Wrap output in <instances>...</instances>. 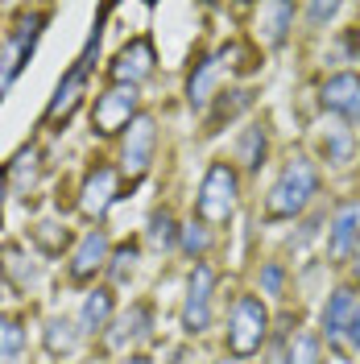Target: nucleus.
Wrapping results in <instances>:
<instances>
[{
	"mask_svg": "<svg viewBox=\"0 0 360 364\" xmlns=\"http://www.w3.org/2000/svg\"><path fill=\"white\" fill-rule=\"evenodd\" d=\"M319 195V170L311 158H290L282 166L277 182L270 186V199H265V220H294L302 215L307 203Z\"/></svg>",
	"mask_w": 360,
	"mask_h": 364,
	"instance_id": "nucleus-1",
	"label": "nucleus"
},
{
	"mask_svg": "<svg viewBox=\"0 0 360 364\" xmlns=\"http://www.w3.org/2000/svg\"><path fill=\"white\" fill-rule=\"evenodd\" d=\"M236 195H240V178H236L232 161H211L207 174H203V182H199L195 215H199L203 224H211V228L228 224L232 211H236Z\"/></svg>",
	"mask_w": 360,
	"mask_h": 364,
	"instance_id": "nucleus-2",
	"label": "nucleus"
},
{
	"mask_svg": "<svg viewBox=\"0 0 360 364\" xmlns=\"http://www.w3.org/2000/svg\"><path fill=\"white\" fill-rule=\"evenodd\" d=\"M265 331H270V311L257 294L236 298L232 315H228V352L236 360H248L253 352H261L265 343Z\"/></svg>",
	"mask_w": 360,
	"mask_h": 364,
	"instance_id": "nucleus-3",
	"label": "nucleus"
},
{
	"mask_svg": "<svg viewBox=\"0 0 360 364\" xmlns=\"http://www.w3.org/2000/svg\"><path fill=\"white\" fill-rule=\"evenodd\" d=\"M137 87H125V83H112L95 100L91 108V133L95 136H116L120 129H129L137 120Z\"/></svg>",
	"mask_w": 360,
	"mask_h": 364,
	"instance_id": "nucleus-4",
	"label": "nucleus"
},
{
	"mask_svg": "<svg viewBox=\"0 0 360 364\" xmlns=\"http://www.w3.org/2000/svg\"><path fill=\"white\" fill-rule=\"evenodd\" d=\"M211 294H216V273L211 265H195L191 282H186V302H182V331L186 336H203L211 327Z\"/></svg>",
	"mask_w": 360,
	"mask_h": 364,
	"instance_id": "nucleus-5",
	"label": "nucleus"
},
{
	"mask_svg": "<svg viewBox=\"0 0 360 364\" xmlns=\"http://www.w3.org/2000/svg\"><path fill=\"white\" fill-rule=\"evenodd\" d=\"M158 67V50H154V38H133L129 46H120L112 58V83H125V87H137L145 83Z\"/></svg>",
	"mask_w": 360,
	"mask_h": 364,
	"instance_id": "nucleus-6",
	"label": "nucleus"
},
{
	"mask_svg": "<svg viewBox=\"0 0 360 364\" xmlns=\"http://www.w3.org/2000/svg\"><path fill=\"white\" fill-rule=\"evenodd\" d=\"M154 149H158V124L154 116H137L125 133V145H120V158H125V174L129 178H141L154 161Z\"/></svg>",
	"mask_w": 360,
	"mask_h": 364,
	"instance_id": "nucleus-7",
	"label": "nucleus"
},
{
	"mask_svg": "<svg viewBox=\"0 0 360 364\" xmlns=\"http://www.w3.org/2000/svg\"><path fill=\"white\" fill-rule=\"evenodd\" d=\"M319 100H323L327 112H336V116H344L348 124H356L360 120V75L356 70L332 75V79L323 83V91H319Z\"/></svg>",
	"mask_w": 360,
	"mask_h": 364,
	"instance_id": "nucleus-8",
	"label": "nucleus"
},
{
	"mask_svg": "<svg viewBox=\"0 0 360 364\" xmlns=\"http://www.w3.org/2000/svg\"><path fill=\"white\" fill-rule=\"evenodd\" d=\"M116 170L112 166H95L88 178H83V191H79V211L88 215V220H104L108 215V207L116 203Z\"/></svg>",
	"mask_w": 360,
	"mask_h": 364,
	"instance_id": "nucleus-9",
	"label": "nucleus"
},
{
	"mask_svg": "<svg viewBox=\"0 0 360 364\" xmlns=\"http://www.w3.org/2000/svg\"><path fill=\"white\" fill-rule=\"evenodd\" d=\"M38 25H42V17H33L29 25H17L13 29V38L4 42V50H0V91L13 83V75L25 67V58L33 54V42H38Z\"/></svg>",
	"mask_w": 360,
	"mask_h": 364,
	"instance_id": "nucleus-10",
	"label": "nucleus"
},
{
	"mask_svg": "<svg viewBox=\"0 0 360 364\" xmlns=\"http://www.w3.org/2000/svg\"><path fill=\"white\" fill-rule=\"evenodd\" d=\"M360 245V203H344L332 215V228H327V252H332V261H344L348 252H356Z\"/></svg>",
	"mask_w": 360,
	"mask_h": 364,
	"instance_id": "nucleus-11",
	"label": "nucleus"
},
{
	"mask_svg": "<svg viewBox=\"0 0 360 364\" xmlns=\"http://www.w3.org/2000/svg\"><path fill=\"white\" fill-rule=\"evenodd\" d=\"M104 261H108V236H104V228H91L70 257V282H91L104 269Z\"/></svg>",
	"mask_w": 360,
	"mask_h": 364,
	"instance_id": "nucleus-12",
	"label": "nucleus"
},
{
	"mask_svg": "<svg viewBox=\"0 0 360 364\" xmlns=\"http://www.w3.org/2000/svg\"><path fill=\"white\" fill-rule=\"evenodd\" d=\"M83 87H88V70L75 63V67L67 70V79L58 83L54 100H50V108H46V124H58V120L67 124L70 112H75V104H79V95H83Z\"/></svg>",
	"mask_w": 360,
	"mask_h": 364,
	"instance_id": "nucleus-13",
	"label": "nucleus"
},
{
	"mask_svg": "<svg viewBox=\"0 0 360 364\" xmlns=\"http://www.w3.org/2000/svg\"><path fill=\"white\" fill-rule=\"evenodd\" d=\"M352 315H356V294H352L348 286H339V290H332V298H327V306H323V336H327V340H339V336L348 331V323H352Z\"/></svg>",
	"mask_w": 360,
	"mask_h": 364,
	"instance_id": "nucleus-14",
	"label": "nucleus"
},
{
	"mask_svg": "<svg viewBox=\"0 0 360 364\" xmlns=\"http://www.w3.org/2000/svg\"><path fill=\"white\" fill-rule=\"evenodd\" d=\"M112 306H116L112 290H91V294L83 298V306H79V331L100 336V331L108 327V318H112Z\"/></svg>",
	"mask_w": 360,
	"mask_h": 364,
	"instance_id": "nucleus-15",
	"label": "nucleus"
},
{
	"mask_svg": "<svg viewBox=\"0 0 360 364\" xmlns=\"http://www.w3.org/2000/svg\"><path fill=\"white\" fill-rule=\"evenodd\" d=\"M220 58L224 54H211V58H203L199 67L191 70V79H186V104L191 108H207V100L216 91V75H220Z\"/></svg>",
	"mask_w": 360,
	"mask_h": 364,
	"instance_id": "nucleus-16",
	"label": "nucleus"
},
{
	"mask_svg": "<svg viewBox=\"0 0 360 364\" xmlns=\"http://www.w3.org/2000/svg\"><path fill=\"white\" fill-rule=\"evenodd\" d=\"M75 340H79V331L70 327L67 318H50L42 327V343L50 356H70L75 352Z\"/></svg>",
	"mask_w": 360,
	"mask_h": 364,
	"instance_id": "nucleus-17",
	"label": "nucleus"
},
{
	"mask_svg": "<svg viewBox=\"0 0 360 364\" xmlns=\"http://www.w3.org/2000/svg\"><path fill=\"white\" fill-rule=\"evenodd\" d=\"M294 4H265L261 9V21H265V42L270 46H282L286 42V29L294 25Z\"/></svg>",
	"mask_w": 360,
	"mask_h": 364,
	"instance_id": "nucleus-18",
	"label": "nucleus"
},
{
	"mask_svg": "<svg viewBox=\"0 0 360 364\" xmlns=\"http://www.w3.org/2000/svg\"><path fill=\"white\" fill-rule=\"evenodd\" d=\"M265 145H270V136H265V124H248L245 136H240V166L245 170H257L261 166V158H265Z\"/></svg>",
	"mask_w": 360,
	"mask_h": 364,
	"instance_id": "nucleus-19",
	"label": "nucleus"
},
{
	"mask_svg": "<svg viewBox=\"0 0 360 364\" xmlns=\"http://www.w3.org/2000/svg\"><path fill=\"white\" fill-rule=\"evenodd\" d=\"M21 348H25L21 318H4V315H0V364H17Z\"/></svg>",
	"mask_w": 360,
	"mask_h": 364,
	"instance_id": "nucleus-20",
	"label": "nucleus"
},
{
	"mask_svg": "<svg viewBox=\"0 0 360 364\" xmlns=\"http://www.w3.org/2000/svg\"><path fill=\"white\" fill-rule=\"evenodd\" d=\"M9 178H13V186L25 195V191L33 186V178H38V149H21V154L13 158V166H9Z\"/></svg>",
	"mask_w": 360,
	"mask_h": 364,
	"instance_id": "nucleus-21",
	"label": "nucleus"
},
{
	"mask_svg": "<svg viewBox=\"0 0 360 364\" xmlns=\"http://www.w3.org/2000/svg\"><path fill=\"white\" fill-rule=\"evenodd\" d=\"M282 364H319V340L311 331H298L290 340V348H286Z\"/></svg>",
	"mask_w": 360,
	"mask_h": 364,
	"instance_id": "nucleus-22",
	"label": "nucleus"
},
{
	"mask_svg": "<svg viewBox=\"0 0 360 364\" xmlns=\"http://www.w3.org/2000/svg\"><path fill=\"white\" fill-rule=\"evenodd\" d=\"M323 154H327V161H336V166H344V161H352V133L348 129H327L323 133Z\"/></svg>",
	"mask_w": 360,
	"mask_h": 364,
	"instance_id": "nucleus-23",
	"label": "nucleus"
},
{
	"mask_svg": "<svg viewBox=\"0 0 360 364\" xmlns=\"http://www.w3.org/2000/svg\"><path fill=\"white\" fill-rule=\"evenodd\" d=\"M149 240L158 245V249H174V215L162 207L154 211V220H149Z\"/></svg>",
	"mask_w": 360,
	"mask_h": 364,
	"instance_id": "nucleus-24",
	"label": "nucleus"
},
{
	"mask_svg": "<svg viewBox=\"0 0 360 364\" xmlns=\"http://www.w3.org/2000/svg\"><path fill=\"white\" fill-rule=\"evenodd\" d=\"M120 327H125V331L116 336V343L137 340V336H149V306H133V311H129V318H125Z\"/></svg>",
	"mask_w": 360,
	"mask_h": 364,
	"instance_id": "nucleus-25",
	"label": "nucleus"
},
{
	"mask_svg": "<svg viewBox=\"0 0 360 364\" xmlns=\"http://www.w3.org/2000/svg\"><path fill=\"white\" fill-rule=\"evenodd\" d=\"M248 104V91H232V100H220V108H216V116L207 120V133H216L220 129V120H232V116L240 112Z\"/></svg>",
	"mask_w": 360,
	"mask_h": 364,
	"instance_id": "nucleus-26",
	"label": "nucleus"
},
{
	"mask_svg": "<svg viewBox=\"0 0 360 364\" xmlns=\"http://www.w3.org/2000/svg\"><path fill=\"white\" fill-rule=\"evenodd\" d=\"M33 240H38V245H42V249L54 257V252H63V245H67V232H63L58 224H38Z\"/></svg>",
	"mask_w": 360,
	"mask_h": 364,
	"instance_id": "nucleus-27",
	"label": "nucleus"
},
{
	"mask_svg": "<svg viewBox=\"0 0 360 364\" xmlns=\"http://www.w3.org/2000/svg\"><path fill=\"white\" fill-rule=\"evenodd\" d=\"M207 245H211V240H207L203 224H195V220H191V224L182 228V249L191 252V257H203V252H207Z\"/></svg>",
	"mask_w": 360,
	"mask_h": 364,
	"instance_id": "nucleus-28",
	"label": "nucleus"
},
{
	"mask_svg": "<svg viewBox=\"0 0 360 364\" xmlns=\"http://www.w3.org/2000/svg\"><path fill=\"white\" fill-rule=\"evenodd\" d=\"M116 265H112V282H125L129 273H133V261H137V245H120L112 257Z\"/></svg>",
	"mask_w": 360,
	"mask_h": 364,
	"instance_id": "nucleus-29",
	"label": "nucleus"
},
{
	"mask_svg": "<svg viewBox=\"0 0 360 364\" xmlns=\"http://www.w3.org/2000/svg\"><path fill=\"white\" fill-rule=\"evenodd\" d=\"M261 282H265V290H270V294H277V290H282V265H265Z\"/></svg>",
	"mask_w": 360,
	"mask_h": 364,
	"instance_id": "nucleus-30",
	"label": "nucleus"
},
{
	"mask_svg": "<svg viewBox=\"0 0 360 364\" xmlns=\"http://www.w3.org/2000/svg\"><path fill=\"white\" fill-rule=\"evenodd\" d=\"M307 13H311V21H332V17H336L339 13V4H311V9H307Z\"/></svg>",
	"mask_w": 360,
	"mask_h": 364,
	"instance_id": "nucleus-31",
	"label": "nucleus"
},
{
	"mask_svg": "<svg viewBox=\"0 0 360 364\" xmlns=\"http://www.w3.org/2000/svg\"><path fill=\"white\" fill-rule=\"evenodd\" d=\"M344 336H348L352 348H360V306H356V315H352V323H348V331H344Z\"/></svg>",
	"mask_w": 360,
	"mask_h": 364,
	"instance_id": "nucleus-32",
	"label": "nucleus"
},
{
	"mask_svg": "<svg viewBox=\"0 0 360 364\" xmlns=\"http://www.w3.org/2000/svg\"><path fill=\"white\" fill-rule=\"evenodd\" d=\"M4 191H9V174H0V211H4Z\"/></svg>",
	"mask_w": 360,
	"mask_h": 364,
	"instance_id": "nucleus-33",
	"label": "nucleus"
},
{
	"mask_svg": "<svg viewBox=\"0 0 360 364\" xmlns=\"http://www.w3.org/2000/svg\"><path fill=\"white\" fill-rule=\"evenodd\" d=\"M352 277L360 282V245H356V261H352Z\"/></svg>",
	"mask_w": 360,
	"mask_h": 364,
	"instance_id": "nucleus-34",
	"label": "nucleus"
},
{
	"mask_svg": "<svg viewBox=\"0 0 360 364\" xmlns=\"http://www.w3.org/2000/svg\"><path fill=\"white\" fill-rule=\"evenodd\" d=\"M120 364H149L145 356H133V360H120Z\"/></svg>",
	"mask_w": 360,
	"mask_h": 364,
	"instance_id": "nucleus-35",
	"label": "nucleus"
},
{
	"mask_svg": "<svg viewBox=\"0 0 360 364\" xmlns=\"http://www.w3.org/2000/svg\"><path fill=\"white\" fill-rule=\"evenodd\" d=\"M220 364H245V360H236V356H232V360H220Z\"/></svg>",
	"mask_w": 360,
	"mask_h": 364,
	"instance_id": "nucleus-36",
	"label": "nucleus"
}]
</instances>
